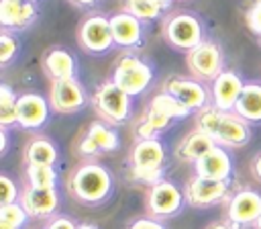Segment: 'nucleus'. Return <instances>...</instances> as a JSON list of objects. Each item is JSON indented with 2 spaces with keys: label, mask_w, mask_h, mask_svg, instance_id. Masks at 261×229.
I'll use <instances>...</instances> for the list:
<instances>
[{
  "label": "nucleus",
  "mask_w": 261,
  "mask_h": 229,
  "mask_svg": "<svg viewBox=\"0 0 261 229\" xmlns=\"http://www.w3.org/2000/svg\"><path fill=\"white\" fill-rule=\"evenodd\" d=\"M67 190L77 202L86 207H98L112 196L114 178L104 164L88 159L73 168L67 178Z\"/></svg>",
  "instance_id": "f257e3e1"
},
{
  "label": "nucleus",
  "mask_w": 261,
  "mask_h": 229,
  "mask_svg": "<svg viewBox=\"0 0 261 229\" xmlns=\"http://www.w3.org/2000/svg\"><path fill=\"white\" fill-rule=\"evenodd\" d=\"M161 35L171 49L181 53H190L210 37L206 20L196 10H186V8L171 10L163 16Z\"/></svg>",
  "instance_id": "f03ea898"
},
{
  "label": "nucleus",
  "mask_w": 261,
  "mask_h": 229,
  "mask_svg": "<svg viewBox=\"0 0 261 229\" xmlns=\"http://www.w3.org/2000/svg\"><path fill=\"white\" fill-rule=\"evenodd\" d=\"M92 106L100 121L112 127H122L133 119V96L126 94L112 78L96 86L92 94Z\"/></svg>",
  "instance_id": "7ed1b4c3"
},
{
  "label": "nucleus",
  "mask_w": 261,
  "mask_h": 229,
  "mask_svg": "<svg viewBox=\"0 0 261 229\" xmlns=\"http://www.w3.org/2000/svg\"><path fill=\"white\" fill-rule=\"evenodd\" d=\"M112 80L135 98L151 88L155 80V65L151 59H143L135 51H124L114 65Z\"/></svg>",
  "instance_id": "20e7f679"
},
{
  "label": "nucleus",
  "mask_w": 261,
  "mask_h": 229,
  "mask_svg": "<svg viewBox=\"0 0 261 229\" xmlns=\"http://www.w3.org/2000/svg\"><path fill=\"white\" fill-rule=\"evenodd\" d=\"M75 39H77V45L82 47V51H86L90 55H106L116 47L112 27H110V16H106L104 12H98V10L88 12L80 20Z\"/></svg>",
  "instance_id": "39448f33"
},
{
  "label": "nucleus",
  "mask_w": 261,
  "mask_h": 229,
  "mask_svg": "<svg viewBox=\"0 0 261 229\" xmlns=\"http://www.w3.org/2000/svg\"><path fill=\"white\" fill-rule=\"evenodd\" d=\"M186 65H188L192 78H196L204 84L206 82L212 84L226 70V55H224L222 45L216 39L208 37L196 49L186 53Z\"/></svg>",
  "instance_id": "423d86ee"
},
{
  "label": "nucleus",
  "mask_w": 261,
  "mask_h": 229,
  "mask_svg": "<svg viewBox=\"0 0 261 229\" xmlns=\"http://www.w3.org/2000/svg\"><path fill=\"white\" fill-rule=\"evenodd\" d=\"M163 90L167 94H171L173 98H177L194 114L200 112L202 108H206L208 104H212L210 86H206L204 82H200L196 78H186V76H179V74H169L163 80Z\"/></svg>",
  "instance_id": "0eeeda50"
},
{
  "label": "nucleus",
  "mask_w": 261,
  "mask_h": 229,
  "mask_svg": "<svg viewBox=\"0 0 261 229\" xmlns=\"http://www.w3.org/2000/svg\"><path fill=\"white\" fill-rule=\"evenodd\" d=\"M184 204H188L186 192L179 190V186L167 178L151 186L147 192V213L149 217H155L159 221L179 215Z\"/></svg>",
  "instance_id": "6e6552de"
},
{
  "label": "nucleus",
  "mask_w": 261,
  "mask_h": 229,
  "mask_svg": "<svg viewBox=\"0 0 261 229\" xmlns=\"http://www.w3.org/2000/svg\"><path fill=\"white\" fill-rule=\"evenodd\" d=\"M49 102L53 112L73 114V112H80L90 102V98L80 78H63V80H51Z\"/></svg>",
  "instance_id": "1a4fd4ad"
},
{
  "label": "nucleus",
  "mask_w": 261,
  "mask_h": 229,
  "mask_svg": "<svg viewBox=\"0 0 261 229\" xmlns=\"http://www.w3.org/2000/svg\"><path fill=\"white\" fill-rule=\"evenodd\" d=\"M120 147V137L118 131L104 123V121H92L86 129V133L82 135L80 143H77V153L82 157H96L100 153H110L116 151Z\"/></svg>",
  "instance_id": "9d476101"
},
{
  "label": "nucleus",
  "mask_w": 261,
  "mask_h": 229,
  "mask_svg": "<svg viewBox=\"0 0 261 229\" xmlns=\"http://www.w3.org/2000/svg\"><path fill=\"white\" fill-rule=\"evenodd\" d=\"M110 27H112V35H114V43L116 47L124 49V51H139L145 41H147V22H143L141 18L133 16L130 12H114L110 16Z\"/></svg>",
  "instance_id": "9b49d317"
},
{
  "label": "nucleus",
  "mask_w": 261,
  "mask_h": 229,
  "mask_svg": "<svg viewBox=\"0 0 261 229\" xmlns=\"http://www.w3.org/2000/svg\"><path fill=\"white\" fill-rule=\"evenodd\" d=\"M186 200L190 207L196 209H208L212 204L222 202L224 198H230V186L226 180H210L202 176H194L188 180L186 188Z\"/></svg>",
  "instance_id": "f8f14e48"
},
{
  "label": "nucleus",
  "mask_w": 261,
  "mask_h": 229,
  "mask_svg": "<svg viewBox=\"0 0 261 229\" xmlns=\"http://www.w3.org/2000/svg\"><path fill=\"white\" fill-rule=\"evenodd\" d=\"M261 217V192L253 188H241L230 194L226 202V219L232 227L255 225Z\"/></svg>",
  "instance_id": "ddd939ff"
},
{
  "label": "nucleus",
  "mask_w": 261,
  "mask_h": 229,
  "mask_svg": "<svg viewBox=\"0 0 261 229\" xmlns=\"http://www.w3.org/2000/svg\"><path fill=\"white\" fill-rule=\"evenodd\" d=\"M49 96L39 92H20L18 94V127L24 131H41L51 119Z\"/></svg>",
  "instance_id": "4468645a"
},
{
  "label": "nucleus",
  "mask_w": 261,
  "mask_h": 229,
  "mask_svg": "<svg viewBox=\"0 0 261 229\" xmlns=\"http://www.w3.org/2000/svg\"><path fill=\"white\" fill-rule=\"evenodd\" d=\"M245 78L232 70V67H226L212 84H210V96H212V106L222 110V112H232L237 102H239V96L243 92V86H245Z\"/></svg>",
  "instance_id": "2eb2a0df"
},
{
  "label": "nucleus",
  "mask_w": 261,
  "mask_h": 229,
  "mask_svg": "<svg viewBox=\"0 0 261 229\" xmlns=\"http://www.w3.org/2000/svg\"><path fill=\"white\" fill-rule=\"evenodd\" d=\"M39 6L24 0H0V27L12 33L29 31L39 20Z\"/></svg>",
  "instance_id": "dca6fc26"
},
{
  "label": "nucleus",
  "mask_w": 261,
  "mask_h": 229,
  "mask_svg": "<svg viewBox=\"0 0 261 229\" xmlns=\"http://www.w3.org/2000/svg\"><path fill=\"white\" fill-rule=\"evenodd\" d=\"M253 137V131H251V125L239 117L234 110L232 112H222L220 114V121H218V127L212 135L214 143L216 145H222L226 149H237V147H243L251 141Z\"/></svg>",
  "instance_id": "f3484780"
},
{
  "label": "nucleus",
  "mask_w": 261,
  "mask_h": 229,
  "mask_svg": "<svg viewBox=\"0 0 261 229\" xmlns=\"http://www.w3.org/2000/svg\"><path fill=\"white\" fill-rule=\"evenodd\" d=\"M43 74L49 80H63V78H80V63L77 57L61 45H51L41 55Z\"/></svg>",
  "instance_id": "a211bd4d"
},
{
  "label": "nucleus",
  "mask_w": 261,
  "mask_h": 229,
  "mask_svg": "<svg viewBox=\"0 0 261 229\" xmlns=\"http://www.w3.org/2000/svg\"><path fill=\"white\" fill-rule=\"evenodd\" d=\"M18 202L24 207L29 217L33 219H49L55 215L59 207V192L57 188H35V186H24L20 192Z\"/></svg>",
  "instance_id": "6ab92c4d"
},
{
  "label": "nucleus",
  "mask_w": 261,
  "mask_h": 229,
  "mask_svg": "<svg viewBox=\"0 0 261 229\" xmlns=\"http://www.w3.org/2000/svg\"><path fill=\"white\" fill-rule=\"evenodd\" d=\"M232 155L228 153L226 147L222 145H214L208 153H204L196 164V176L202 178H210V180H230L232 176Z\"/></svg>",
  "instance_id": "aec40b11"
},
{
  "label": "nucleus",
  "mask_w": 261,
  "mask_h": 229,
  "mask_svg": "<svg viewBox=\"0 0 261 229\" xmlns=\"http://www.w3.org/2000/svg\"><path fill=\"white\" fill-rule=\"evenodd\" d=\"M165 145L159 137L151 139H137L130 149V168L151 170V168H165Z\"/></svg>",
  "instance_id": "412c9836"
},
{
  "label": "nucleus",
  "mask_w": 261,
  "mask_h": 229,
  "mask_svg": "<svg viewBox=\"0 0 261 229\" xmlns=\"http://www.w3.org/2000/svg\"><path fill=\"white\" fill-rule=\"evenodd\" d=\"M214 139L208 137L206 133L198 131V129H192L190 133H186L179 143L175 145V157L181 159V162H190V164H196L204 153H208L212 147H214Z\"/></svg>",
  "instance_id": "4be33fe9"
},
{
  "label": "nucleus",
  "mask_w": 261,
  "mask_h": 229,
  "mask_svg": "<svg viewBox=\"0 0 261 229\" xmlns=\"http://www.w3.org/2000/svg\"><path fill=\"white\" fill-rule=\"evenodd\" d=\"M234 112L243 117L249 125H261V82L257 80L245 82Z\"/></svg>",
  "instance_id": "5701e85b"
},
{
  "label": "nucleus",
  "mask_w": 261,
  "mask_h": 229,
  "mask_svg": "<svg viewBox=\"0 0 261 229\" xmlns=\"http://www.w3.org/2000/svg\"><path fill=\"white\" fill-rule=\"evenodd\" d=\"M24 164L27 166H55L59 162V149L49 137H33L24 151Z\"/></svg>",
  "instance_id": "b1692460"
},
{
  "label": "nucleus",
  "mask_w": 261,
  "mask_h": 229,
  "mask_svg": "<svg viewBox=\"0 0 261 229\" xmlns=\"http://www.w3.org/2000/svg\"><path fill=\"white\" fill-rule=\"evenodd\" d=\"M122 10L130 12L133 16L141 18L147 25L155 20H163V16L167 14V10L161 6L159 0H122Z\"/></svg>",
  "instance_id": "393cba45"
},
{
  "label": "nucleus",
  "mask_w": 261,
  "mask_h": 229,
  "mask_svg": "<svg viewBox=\"0 0 261 229\" xmlns=\"http://www.w3.org/2000/svg\"><path fill=\"white\" fill-rule=\"evenodd\" d=\"M18 127V94L8 86H0V127Z\"/></svg>",
  "instance_id": "a878e982"
},
{
  "label": "nucleus",
  "mask_w": 261,
  "mask_h": 229,
  "mask_svg": "<svg viewBox=\"0 0 261 229\" xmlns=\"http://www.w3.org/2000/svg\"><path fill=\"white\" fill-rule=\"evenodd\" d=\"M147 104H151V106H155V108H159V110H163L165 114H169L173 121H184V119H188L190 114H194L190 108H186L177 98H173L171 94H167L165 90H161L159 94H155Z\"/></svg>",
  "instance_id": "bb28decb"
},
{
  "label": "nucleus",
  "mask_w": 261,
  "mask_h": 229,
  "mask_svg": "<svg viewBox=\"0 0 261 229\" xmlns=\"http://www.w3.org/2000/svg\"><path fill=\"white\" fill-rule=\"evenodd\" d=\"M24 178H27V184L35 188H57L59 174L55 166H27Z\"/></svg>",
  "instance_id": "cd10ccee"
},
{
  "label": "nucleus",
  "mask_w": 261,
  "mask_h": 229,
  "mask_svg": "<svg viewBox=\"0 0 261 229\" xmlns=\"http://www.w3.org/2000/svg\"><path fill=\"white\" fill-rule=\"evenodd\" d=\"M20 51H22V43H20L18 35L2 29L0 31V67L6 70L8 65H12L18 59Z\"/></svg>",
  "instance_id": "c85d7f7f"
},
{
  "label": "nucleus",
  "mask_w": 261,
  "mask_h": 229,
  "mask_svg": "<svg viewBox=\"0 0 261 229\" xmlns=\"http://www.w3.org/2000/svg\"><path fill=\"white\" fill-rule=\"evenodd\" d=\"M29 219H31L29 213L24 211V207H22L18 200L0 207V221H2V223H8V225H12V227H16V229H22Z\"/></svg>",
  "instance_id": "c756f323"
},
{
  "label": "nucleus",
  "mask_w": 261,
  "mask_h": 229,
  "mask_svg": "<svg viewBox=\"0 0 261 229\" xmlns=\"http://www.w3.org/2000/svg\"><path fill=\"white\" fill-rule=\"evenodd\" d=\"M128 178L139 182V184H147L149 188L155 186L157 182L165 180V168H151V170H141V168H130Z\"/></svg>",
  "instance_id": "7c9ffc66"
},
{
  "label": "nucleus",
  "mask_w": 261,
  "mask_h": 229,
  "mask_svg": "<svg viewBox=\"0 0 261 229\" xmlns=\"http://www.w3.org/2000/svg\"><path fill=\"white\" fill-rule=\"evenodd\" d=\"M18 198H20V192L16 188V182L10 176L2 174L0 176V207L2 204H10V202H16Z\"/></svg>",
  "instance_id": "2f4dec72"
},
{
  "label": "nucleus",
  "mask_w": 261,
  "mask_h": 229,
  "mask_svg": "<svg viewBox=\"0 0 261 229\" xmlns=\"http://www.w3.org/2000/svg\"><path fill=\"white\" fill-rule=\"evenodd\" d=\"M245 25H247V29H249L255 37L261 35V0H255V2L247 8V12H245Z\"/></svg>",
  "instance_id": "473e14b6"
},
{
  "label": "nucleus",
  "mask_w": 261,
  "mask_h": 229,
  "mask_svg": "<svg viewBox=\"0 0 261 229\" xmlns=\"http://www.w3.org/2000/svg\"><path fill=\"white\" fill-rule=\"evenodd\" d=\"M45 229H77V223L67 215H57V217H51Z\"/></svg>",
  "instance_id": "72a5a7b5"
},
{
  "label": "nucleus",
  "mask_w": 261,
  "mask_h": 229,
  "mask_svg": "<svg viewBox=\"0 0 261 229\" xmlns=\"http://www.w3.org/2000/svg\"><path fill=\"white\" fill-rule=\"evenodd\" d=\"M128 229H165V225L155 219V217H141V219H135Z\"/></svg>",
  "instance_id": "f704fd0d"
},
{
  "label": "nucleus",
  "mask_w": 261,
  "mask_h": 229,
  "mask_svg": "<svg viewBox=\"0 0 261 229\" xmlns=\"http://www.w3.org/2000/svg\"><path fill=\"white\" fill-rule=\"evenodd\" d=\"M67 2L73 4V6L80 8V10H90V12H94V10L100 6L102 0H67Z\"/></svg>",
  "instance_id": "c9c22d12"
},
{
  "label": "nucleus",
  "mask_w": 261,
  "mask_h": 229,
  "mask_svg": "<svg viewBox=\"0 0 261 229\" xmlns=\"http://www.w3.org/2000/svg\"><path fill=\"white\" fill-rule=\"evenodd\" d=\"M251 174L255 176V180L261 182V151H257L251 159Z\"/></svg>",
  "instance_id": "e433bc0d"
},
{
  "label": "nucleus",
  "mask_w": 261,
  "mask_h": 229,
  "mask_svg": "<svg viewBox=\"0 0 261 229\" xmlns=\"http://www.w3.org/2000/svg\"><path fill=\"white\" fill-rule=\"evenodd\" d=\"M8 151V129L0 127V155H6Z\"/></svg>",
  "instance_id": "4c0bfd02"
},
{
  "label": "nucleus",
  "mask_w": 261,
  "mask_h": 229,
  "mask_svg": "<svg viewBox=\"0 0 261 229\" xmlns=\"http://www.w3.org/2000/svg\"><path fill=\"white\" fill-rule=\"evenodd\" d=\"M206 229H232L230 223H222V221H216V223H210Z\"/></svg>",
  "instance_id": "58836bf2"
},
{
  "label": "nucleus",
  "mask_w": 261,
  "mask_h": 229,
  "mask_svg": "<svg viewBox=\"0 0 261 229\" xmlns=\"http://www.w3.org/2000/svg\"><path fill=\"white\" fill-rule=\"evenodd\" d=\"M159 2H161V6H163L165 10H169V8H171V4H173L175 0H159Z\"/></svg>",
  "instance_id": "ea45409f"
},
{
  "label": "nucleus",
  "mask_w": 261,
  "mask_h": 229,
  "mask_svg": "<svg viewBox=\"0 0 261 229\" xmlns=\"http://www.w3.org/2000/svg\"><path fill=\"white\" fill-rule=\"evenodd\" d=\"M77 229H98V227L92 223H82V225H77Z\"/></svg>",
  "instance_id": "a19ab883"
},
{
  "label": "nucleus",
  "mask_w": 261,
  "mask_h": 229,
  "mask_svg": "<svg viewBox=\"0 0 261 229\" xmlns=\"http://www.w3.org/2000/svg\"><path fill=\"white\" fill-rule=\"evenodd\" d=\"M0 229H16V227H12V225H8V223H2V221H0Z\"/></svg>",
  "instance_id": "79ce46f5"
},
{
  "label": "nucleus",
  "mask_w": 261,
  "mask_h": 229,
  "mask_svg": "<svg viewBox=\"0 0 261 229\" xmlns=\"http://www.w3.org/2000/svg\"><path fill=\"white\" fill-rule=\"evenodd\" d=\"M255 227H257V229H261V217L257 219V223H255Z\"/></svg>",
  "instance_id": "37998d69"
},
{
  "label": "nucleus",
  "mask_w": 261,
  "mask_h": 229,
  "mask_svg": "<svg viewBox=\"0 0 261 229\" xmlns=\"http://www.w3.org/2000/svg\"><path fill=\"white\" fill-rule=\"evenodd\" d=\"M24 2H33V4H39V0H24Z\"/></svg>",
  "instance_id": "c03bdc74"
},
{
  "label": "nucleus",
  "mask_w": 261,
  "mask_h": 229,
  "mask_svg": "<svg viewBox=\"0 0 261 229\" xmlns=\"http://www.w3.org/2000/svg\"><path fill=\"white\" fill-rule=\"evenodd\" d=\"M257 39H259V45H261V35H259V37H257Z\"/></svg>",
  "instance_id": "a18cd8bd"
},
{
  "label": "nucleus",
  "mask_w": 261,
  "mask_h": 229,
  "mask_svg": "<svg viewBox=\"0 0 261 229\" xmlns=\"http://www.w3.org/2000/svg\"><path fill=\"white\" fill-rule=\"evenodd\" d=\"M179 2H186V0H179Z\"/></svg>",
  "instance_id": "49530a36"
}]
</instances>
